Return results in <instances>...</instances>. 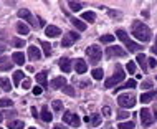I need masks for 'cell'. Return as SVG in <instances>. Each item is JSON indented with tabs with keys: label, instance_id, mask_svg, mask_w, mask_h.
I'll list each match as a JSON object with an SVG mask.
<instances>
[{
	"label": "cell",
	"instance_id": "cell-1",
	"mask_svg": "<svg viewBox=\"0 0 157 129\" xmlns=\"http://www.w3.org/2000/svg\"><path fill=\"white\" fill-rule=\"evenodd\" d=\"M132 35L141 41H149L151 40V30L141 20H136L132 23Z\"/></svg>",
	"mask_w": 157,
	"mask_h": 129
},
{
	"label": "cell",
	"instance_id": "cell-14",
	"mask_svg": "<svg viewBox=\"0 0 157 129\" xmlns=\"http://www.w3.org/2000/svg\"><path fill=\"white\" fill-rule=\"evenodd\" d=\"M52 86L55 89H60V88H65L66 86V80L63 76H58V78H53L52 80Z\"/></svg>",
	"mask_w": 157,
	"mask_h": 129
},
{
	"label": "cell",
	"instance_id": "cell-44",
	"mask_svg": "<svg viewBox=\"0 0 157 129\" xmlns=\"http://www.w3.org/2000/svg\"><path fill=\"white\" fill-rule=\"evenodd\" d=\"M33 94H35V96L41 94V88H40V86H35V88H33Z\"/></svg>",
	"mask_w": 157,
	"mask_h": 129
},
{
	"label": "cell",
	"instance_id": "cell-39",
	"mask_svg": "<svg viewBox=\"0 0 157 129\" xmlns=\"http://www.w3.org/2000/svg\"><path fill=\"white\" fill-rule=\"evenodd\" d=\"M126 70L129 71V73H136V63L134 61H129L126 64Z\"/></svg>",
	"mask_w": 157,
	"mask_h": 129
},
{
	"label": "cell",
	"instance_id": "cell-2",
	"mask_svg": "<svg viewBox=\"0 0 157 129\" xmlns=\"http://www.w3.org/2000/svg\"><path fill=\"white\" fill-rule=\"evenodd\" d=\"M116 35H117V38H119V40H122V41L126 43V46H127V50H129V51H139V50L142 48L139 43H134L132 40H129V37H127V33L124 32V30H117Z\"/></svg>",
	"mask_w": 157,
	"mask_h": 129
},
{
	"label": "cell",
	"instance_id": "cell-15",
	"mask_svg": "<svg viewBox=\"0 0 157 129\" xmlns=\"http://www.w3.org/2000/svg\"><path fill=\"white\" fill-rule=\"evenodd\" d=\"M28 57H30V60H40L41 58V53L38 50V46H28Z\"/></svg>",
	"mask_w": 157,
	"mask_h": 129
},
{
	"label": "cell",
	"instance_id": "cell-43",
	"mask_svg": "<svg viewBox=\"0 0 157 129\" xmlns=\"http://www.w3.org/2000/svg\"><path fill=\"white\" fill-rule=\"evenodd\" d=\"M147 63H149V66H151V68H155V64H157L155 58H147Z\"/></svg>",
	"mask_w": 157,
	"mask_h": 129
},
{
	"label": "cell",
	"instance_id": "cell-53",
	"mask_svg": "<svg viewBox=\"0 0 157 129\" xmlns=\"http://www.w3.org/2000/svg\"><path fill=\"white\" fill-rule=\"evenodd\" d=\"M155 119H157V113H155Z\"/></svg>",
	"mask_w": 157,
	"mask_h": 129
},
{
	"label": "cell",
	"instance_id": "cell-42",
	"mask_svg": "<svg viewBox=\"0 0 157 129\" xmlns=\"http://www.w3.org/2000/svg\"><path fill=\"white\" fill-rule=\"evenodd\" d=\"M103 114L106 116V118H109V116H111V108L104 106V108H103Z\"/></svg>",
	"mask_w": 157,
	"mask_h": 129
},
{
	"label": "cell",
	"instance_id": "cell-35",
	"mask_svg": "<svg viewBox=\"0 0 157 129\" xmlns=\"http://www.w3.org/2000/svg\"><path fill=\"white\" fill-rule=\"evenodd\" d=\"M119 129H132L134 127V123L132 121H127V123H121L119 126H117Z\"/></svg>",
	"mask_w": 157,
	"mask_h": 129
},
{
	"label": "cell",
	"instance_id": "cell-49",
	"mask_svg": "<svg viewBox=\"0 0 157 129\" xmlns=\"http://www.w3.org/2000/svg\"><path fill=\"white\" fill-rule=\"evenodd\" d=\"M32 114H33V118H36V116H38V113H36L35 108H32Z\"/></svg>",
	"mask_w": 157,
	"mask_h": 129
},
{
	"label": "cell",
	"instance_id": "cell-48",
	"mask_svg": "<svg viewBox=\"0 0 157 129\" xmlns=\"http://www.w3.org/2000/svg\"><path fill=\"white\" fill-rule=\"evenodd\" d=\"M53 129H66V126H63V124H58V126H55Z\"/></svg>",
	"mask_w": 157,
	"mask_h": 129
},
{
	"label": "cell",
	"instance_id": "cell-28",
	"mask_svg": "<svg viewBox=\"0 0 157 129\" xmlns=\"http://www.w3.org/2000/svg\"><path fill=\"white\" fill-rule=\"evenodd\" d=\"M40 45H41V48H43V53L46 57H50V55H52V45H50L48 41H41Z\"/></svg>",
	"mask_w": 157,
	"mask_h": 129
},
{
	"label": "cell",
	"instance_id": "cell-54",
	"mask_svg": "<svg viewBox=\"0 0 157 129\" xmlns=\"http://www.w3.org/2000/svg\"><path fill=\"white\" fill-rule=\"evenodd\" d=\"M30 129H35V127H30Z\"/></svg>",
	"mask_w": 157,
	"mask_h": 129
},
{
	"label": "cell",
	"instance_id": "cell-19",
	"mask_svg": "<svg viewBox=\"0 0 157 129\" xmlns=\"http://www.w3.org/2000/svg\"><path fill=\"white\" fill-rule=\"evenodd\" d=\"M12 60H13L15 64H23L25 63V55L20 53V51H15V53L12 55Z\"/></svg>",
	"mask_w": 157,
	"mask_h": 129
},
{
	"label": "cell",
	"instance_id": "cell-24",
	"mask_svg": "<svg viewBox=\"0 0 157 129\" xmlns=\"http://www.w3.org/2000/svg\"><path fill=\"white\" fill-rule=\"evenodd\" d=\"M122 88H126V89H132V88H136V80H129V81H126L122 86H116V91H119V89H122Z\"/></svg>",
	"mask_w": 157,
	"mask_h": 129
},
{
	"label": "cell",
	"instance_id": "cell-6",
	"mask_svg": "<svg viewBox=\"0 0 157 129\" xmlns=\"http://www.w3.org/2000/svg\"><path fill=\"white\" fill-rule=\"evenodd\" d=\"M63 123L65 124H70V126H75V127H78L79 126V123H81V119L78 118V114H75V113H65L63 114Z\"/></svg>",
	"mask_w": 157,
	"mask_h": 129
},
{
	"label": "cell",
	"instance_id": "cell-4",
	"mask_svg": "<svg viewBox=\"0 0 157 129\" xmlns=\"http://www.w3.org/2000/svg\"><path fill=\"white\" fill-rule=\"evenodd\" d=\"M124 75H126V73L122 71V68L119 66V64H117V66H116V73H114V75L111 76V78H108V80H106L104 86H106V88H113L114 84H117L119 81L124 80Z\"/></svg>",
	"mask_w": 157,
	"mask_h": 129
},
{
	"label": "cell",
	"instance_id": "cell-32",
	"mask_svg": "<svg viewBox=\"0 0 157 129\" xmlns=\"http://www.w3.org/2000/svg\"><path fill=\"white\" fill-rule=\"evenodd\" d=\"M22 78H23V71H15V73H13V83H15V84H20Z\"/></svg>",
	"mask_w": 157,
	"mask_h": 129
},
{
	"label": "cell",
	"instance_id": "cell-16",
	"mask_svg": "<svg viewBox=\"0 0 157 129\" xmlns=\"http://www.w3.org/2000/svg\"><path fill=\"white\" fill-rule=\"evenodd\" d=\"M60 68L63 70V73H70L71 71V60L70 58H61L60 60Z\"/></svg>",
	"mask_w": 157,
	"mask_h": 129
},
{
	"label": "cell",
	"instance_id": "cell-25",
	"mask_svg": "<svg viewBox=\"0 0 157 129\" xmlns=\"http://www.w3.org/2000/svg\"><path fill=\"white\" fill-rule=\"evenodd\" d=\"M0 86H2L3 91H10V89H12L10 80H8V78H0Z\"/></svg>",
	"mask_w": 157,
	"mask_h": 129
},
{
	"label": "cell",
	"instance_id": "cell-9",
	"mask_svg": "<svg viewBox=\"0 0 157 129\" xmlns=\"http://www.w3.org/2000/svg\"><path fill=\"white\" fill-rule=\"evenodd\" d=\"M18 17L23 20H27L30 25H33V27H36V20L33 18V15L30 14V10H27V8H22V10H18Z\"/></svg>",
	"mask_w": 157,
	"mask_h": 129
},
{
	"label": "cell",
	"instance_id": "cell-7",
	"mask_svg": "<svg viewBox=\"0 0 157 129\" xmlns=\"http://www.w3.org/2000/svg\"><path fill=\"white\" fill-rule=\"evenodd\" d=\"M139 116H141V123H142V126L144 127H147V126H151L152 123H154V116H152V113L149 109H146V108H144V109H141L139 111Z\"/></svg>",
	"mask_w": 157,
	"mask_h": 129
},
{
	"label": "cell",
	"instance_id": "cell-23",
	"mask_svg": "<svg viewBox=\"0 0 157 129\" xmlns=\"http://www.w3.org/2000/svg\"><path fill=\"white\" fill-rule=\"evenodd\" d=\"M71 23H73L75 27L79 30V32H83V30H86V23H84V22H81L79 18H71Z\"/></svg>",
	"mask_w": 157,
	"mask_h": 129
},
{
	"label": "cell",
	"instance_id": "cell-21",
	"mask_svg": "<svg viewBox=\"0 0 157 129\" xmlns=\"http://www.w3.org/2000/svg\"><path fill=\"white\" fill-rule=\"evenodd\" d=\"M136 60H137V63H139V64H141L142 71H146V70H147V58H146V55H144V53H139Z\"/></svg>",
	"mask_w": 157,
	"mask_h": 129
},
{
	"label": "cell",
	"instance_id": "cell-47",
	"mask_svg": "<svg viewBox=\"0 0 157 129\" xmlns=\"http://www.w3.org/2000/svg\"><path fill=\"white\" fill-rule=\"evenodd\" d=\"M38 25H40V27H45V20L43 18H38Z\"/></svg>",
	"mask_w": 157,
	"mask_h": 129
},
{
	"label": "cell",
	"instance_id": "cell-20",
	"mask_svg": "<svg viewBox=\"0 0 157 129\" xmlns=\"http://www.w3.org/2000/svg\"><path fill=\"white\" fill-rule=\"evenodd\" d=\"M41 119H43L45 123H50V121L53 119L52 113L48 111V106H43V108H41Z\"/></svg>",
	"mask_w": 157,
	"mask_h": 129
},
{
	"label": "cell",
	"instance_id": "cell-50",
	"mask_svg": "<svg viewBox=\"0 0 157 129\" xmlns=\"http://www.w3.org/2000/svg\"><path fill=\"white\" fill-rule=\"evenodd\" d=\"M152 53H155V55H157V41H155V45L152 46Z\"/></svg>",
	"mask_w": 157,
	"mask_h": 129
},
{
	"label": "cell",
	"instance_id": "cell-3",
	"mask_svg": "<svg viewBox=\"0 0 157 129\" xmlns=\"http://www.w3.org/2000/svg\"><path fill=\"white\" fill-rule=\"evenodd\" d=\"M86 55H88V58H90V63L96 64L101 60V57H103V51H101V46L91 45V46H88V48H86Z\"/></svg>",
	"mask_w": 157,
	"mask_h": 129
},
{
	"label": "cell",
	"instance_id": "cell-36",
	"mask_svg": "<svg viewBox=\"0 0 157 129\" xmlns=\"http://www.w3.org/2000/svg\"><path fill=\"white\" fill-rule=\"evenodd\" d=\"M52 106H53V109H55V111H61V108H63V103H61L60 100H55V101L52 103Z\"/></svg>",
	"mask_w": 157,
	"mask_h": 129
},
{
	"label": "cell",
	"instance_id": "cell-41",
	"mask_svg": "<svg viewBox=\"0 0 157 129\" xmlns=\"http://www.w3.org/2000/svg\"><path fill=\"white\" fill-rule=\"evenodd\" d=\"M30 84H32V81L27 78V80H23V83H22V88H23V89H30Z\"/></svg>",
	"mask_w": 157,
	"mask_h": 129
},
{
	"label": "cell",
	"instance_id": "cell-40",
	"mask_svg": "<svg viewBox=\"0 0 157 129\" xmlns=\"http://www.w3.org/2000/svg\"><path fill=\"white\" fill-rule=\"evenodd\" d=\"M129 118V113L127 111H121V113H117V119H126Z\"/></svg>",
	"mask_w": 157,
	"mask_h": 129
},
{
	"label": "cell",
	"instance_id": "cell-34",
	"mask_svg": "<svg viewBox=\"0 0 157 129\" xmlns=\"http://www.w3.org/2000/svg\"><path fill=\"white\" fill-rule=\"evenodd\" d=\"M12 104H13V101L8 100V98H3V100H0V108H8V106H12Z\"/></svg>",
	"mask_w": 157,
	"mask_h": 129
},
{
	"label": "cell",
	"instance_id": "cell-5",
	"mask_svg": "<svg viewBox=\"0 0 157 129\" xmlns=\"http://www.w3.org/2000/svg\"><path fill=\"white\" fill-rule=\"evenodd\" d=\"M117 103H119L121 108L129 109V108H132L136 104V98L132 96V94H121V96L117 98Z\"/></svg>",
	"mask_w": 157,
	"mask_h": 129
},
{
	"label": "cell",
	"instance_id": "cell-18",
	"mask_svg": "<svg viewBox=\"0 0 157 129\" xmlns=\"http://www.w3.org/2000/svg\"><path fill=\"white\" fill-rule=\"evenodd\" d=\"M17 30H18V33H20L22 37H25V35H28V33H30L28 25H25L23 22H18V23H17Z\"/></svg>",
	"mask_w": 157,
	"mask_h": 129
},
{
	"label": "cell",
	"instance_id": "cell-37",
	"mask_svg": "<svg viewBox=\"0 0 157 129\" xmlns=\"http://www.w3.org/2000/svg\"><path fill=\"white\" fill-rule=\"evenodd\" d=\"M12 43H13V46H17V48H20V46H25V41L20 40V38H13V40H12Z\"/></svg>",
	"mask_w": 157,
	"mask_h": 129
},
{
	"label": "cell",
	"instance_id": "cell-12",
	"mask_svg": "<svg viewBox=\"0 0 157 129\" xmlns=\"http://www.w3.org/2000/svg\"><path fill=\"white\" fill-rule=\"evenodd\" d=\"M45 33H46L50 38H56V37L61 33V30L58 28V27H55V25H48V27H46V30H45Z\"/></svg>",
	"mask_w": 157,
	"mask_h": 129
},
{
	"label": "cell",
	"instance_id": "cell-31",
	"mask_svg": "<svg viewBox=\"0 0 157 129\" xmlns=\"http://www.w3.org/2000/svg\"><path fill=\"white\" fill-rule=\"evenodd\" d=\"M103 70H101V68H94V70H93V78L94 80H103Z\"/></svg>",
	"mask_w": 157,
	"mask_h": 129
},
{
	"label": "cell",
	"instance_id": "cell-46",
	"mask_svg": "<svg viewBox=\"0 0 157 129\" xmlns=\"http://www.w3.org/2000/svg\"><path fill=\"white\" fill-rule=\"evenodd\" d=\"M15 114H17V111H13V109H12V111H8V113H7L8 119H10V116H15Z\"/></svg>",
	"mask_w": 157,
	"mask_h": 129
},
{
	"label": "cell",
	"instance_id": "cell-45",
	"mask_svg": "<svg viewBox=\"0 0 157 129\" xmlns=\"http://www.w3.org/2000/svg\"><path fill=\"white\" fill-rule=\"evenodd\" d=\"M151 86H152L151 81H144V83H142V88H144V89H149Z\"/></svg>",
	"mask_w": 157,
	"mask_h": 129
},
{
	"label": "cell",
	"instance_id": "cell-51",
	"mask_svg": "<svg viewBox=\"0 0 157 129\" xmlns=\"http://www.w3.org/2000/svg\"><path fill=\"white\" fill-rule=\"evenodd\" d=\"M3 51H5V46H3V45H0V53H3Z\"/></svg>",
	"mask_w": 157,
	"mask_h": 129
},
{
	"label": "cell",
	"instance_id": "cell-17",
	"mask_svg": "<svg viewBox=\"0 0 157 129\" xmlns=\"http://www.w3.org/2000/svg\"><path fill=\"white\" fill-rule=\"evenodd\" d=\"M13 63L10 61V58H0V70L2 71H7V70H12Z\"/></svg>",
	"mask_w": 157,
	"mask_h": 129
},
{
	"label": "cell",
	"instance_id": "cell-26",
	"mask_svg": "<svg viewBox=\"0 0 157 129\" xmlns=\"http://www.w3.org/2000/svg\"><path fill=\"white\" fill-rule=\"evenodd\" d=\"M83 20L93 23V22L96 20V14H94V12H84V14H83Z\"/></svg>",
	"mask_w": 157,
	"mask_h": 129
},
{
	"label": "cell",
	"instance_id": "cell-38",
	"mask_svg": "<svg viewBox=\"0 0 157 129\" xmlns=\"http://www.w3.org/2000/svg\"><path fill=\"white\" fill-rule=\"evenodd\" d=\"M63 93L68 94V96H75V89L71 88V86H65V88H63Z\"/></svg>",
	"mask_w": 157,
	"mask_h": 129
},
{
	"label": "cell",
	"instance_id": "cell-27",
	"mask_svg": "<svg viewBox=\"0 0 157 129\" xmlns=\"http://www.w3.org/2000/svg\"><path fill=\"white\" fill-rule=\"evenodd\" d=\"M23 121H8V127L10 129H23Z\"/></svg>",
	"mask_w": 157,
	"mask_h": 129
},
{
	"label": "cell",
	"instance_id": "cell-52",
	"mask_svg": "<svg viewBox=\"0 0 157 129\" xmlns=\"http://www.w3.org/2000/svg\"><path fill=\"white\" fill-rule=\"evenodd\" d=\"M2 119H3V114H2V113H0V123H2Z\"/></svg>",
	"mask_w": 157,
	"mask_h": 129
},
{
	"label": "cell",
	"instance_id": "cell-11",
	"mask_svg": "<svg viewBox=\"0 0 157 129\" xmlns=\"http://www.w3.org/2000/svg\"><path fill=\"white\" fill-rule=\"evenodd\" d=\"M84 123H88L90 126H99V123H101V114H93V116H86L84 118Z\"/></svg>",
	"mask_w": 157,
	"mask_h": 129
},
{
	"label": "cell",
	"instance_id": "cell-8",
	"mask_svg": "<svg viewBox=\"0 0 157 129\" xmlns=\"http://www.w3.org/2000/svg\"><path fill=\"white\" fill-rule=\"evenodd\" d=\"M76 40H79V35L78 33H75V32H68L65 37H63V40H61V46H65V48H70L71 45H73V41Z\"/></svg>",
	"mask_w": 157,
	"mask_h": 129
},
{
	"label": "cell",
	"instance_id": "cell-33",
	"mask_svg": "<svg viewBox=\"0 0 157 129\" xmlns=\"http://www.w3.org/2000/svg\"><path fill=\"white\" fill-rule=\"evenodd\" d=\"M99 41L101 43H113L114 41V35H103V37H99Z\"/></svg>",
	"mask_w": 157,
	"mask_h": 129
},
{
	"label": "cell",
	"instance_id": "cell-22",
	"mask_svg": "<svg viewBox=\"0 0 157 129\" xmlns=\"http://www.w3.org/2000/svg\"><path fill=\"white\" fill-rule=\"evenodd\" d=\"M154 96H155L154 91H147V93L141 94V101H142V103H151L152 100H154Z\"/></svg>",
	"mask_w": 157,
	"mask_h": 129
},
{
	"label": "cell",
	"instance_id": "cell-13",
	"mask_svg": "<svg viewBox=\"0 0 157 129\" xmlns=\"http://www.w3.org/2000/svg\"><path fill=\"white\" fill-rule=\"evenodd\" d=\"M75 68H76V73H86L88 64H86V61H84V60L78 58V60L75 61Z\"/></svg>",
	"mask_w": 157,
	"mask_h": 129
},
{
	"label": "cell",
	"instance_id": "cell-30",
	"mask_svg": "<svg viewBox=\"0 0 157 129\" xmlns=\"http://www.w3.org/2000/svg\"><path fill=\"white\" fill-rule=\"evenodd\" d=\"M68 5H70V8L73 12H79L83 8V3L81 2H68Z\"/></svg>",
	"mask_w": 157,
	"mask_h": 129
},
{
	"label": "cell",
	"instance_id": "cell-10",
	"mask_svg": "<svg viewBox=\"0 0 157 129\" xmlns=\"http://www.w3.org/2000/svg\"><path fill=\"white\" fill-rule=\"evenodd\" d=\"M106 55H108L109 58H111V57H124L126 51L122 50V48H119V46H108Z\"/></svg>",
	"mask_w": 157,
	"mask_h": 129
},
{
	"label": "cell",
	"instance_id": "cell-29",
	"mask_svg": "<svg viewBox=\"0 0 157 129\" xmlns=\"http://www.w3.org/2000/svg\"><path fill=\"white\" fill-rule=\"evenodd\" d=\"M36 81H38L41 86H46V71L38 73V75H36Z\"/></svg>",
	"mask_w": 157,
	"mask_h": 129
}]
</instances>
